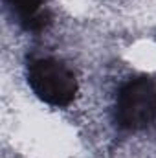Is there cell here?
Instances as JSON below:
<instances>
[{
  "instance_id": "6da1fadb",
  "label": "cell",
  "mask_w": 156,
  "mask_h": 158,
  "mask_svg": "<svg viewBox=\"0 0 156 158\" xmlns=\"http://www.w3.org/2000/svg\"><path fill=\"white\" fill-rule=\"evenodd\" d=\"M28 83L40 101L51 107H66L77 94V79L74 72L61 61L50 57L30 63Z\"/></svg>"
},
{
  "instance_id": "7a4b0ae2",
  "label": "cell",
  "mask_w": 156,
  "mask_h": 158,
  "mask_svg": "<svg viewBox=\"0 0 156 158\" xmlns=\"http://www.w3.org/2000/svg\"><path fill=\"white\" fill-rule=\"evenodd\" d=\"M156 119V81L136 77L129 81L117 96L116 121L121 129L140 131Z\"/></svg>"
},
{
  "instance_id": "3957f363",
  "label": "cell",
  "mask_w": 156,
  "mask_h": 158,
  "mask_svg": "<svg viewBox=\"0 0 156 158\" xmlns=\"http://www.w3.org/2000/svg\"><path fill=\"white\" fill-rule=\"evenodd\" d=\"M18 15L22 26L30 31H40L50 24V15L42 11L44 0H7Z\"/></svg>"
}]
</instances>
